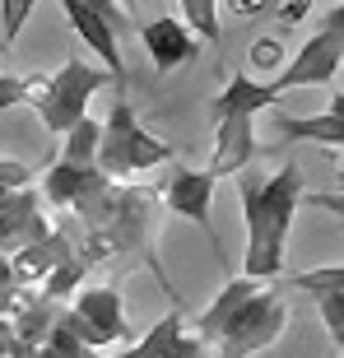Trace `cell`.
<instances>
[{
	"instance_id": "obj_22",
	"label": "cell",
	"mask_w": 344,
	"mask_h": 358,
	"mask_svg": "<svg viewBox=\"0 0 344 358\" xmlns=\"http://www.w3.org/2000/svg\"><path fill=\"white\" fill-rule=\"evenodd\" d=\"M14 103H28V75H0V112Z\"/></svg>"
},
{
	"instance_id": "obj_31",
	"label": "cell",
	"mask_w": 344,
	"mask_h": 358,
	"mask_svg": "<svg viewBox=\"0 0 344 358\" xmlns=\"http://www.w3.org/2000/svg\"><path fill=\"white\" fill-rule=\"evenodd\" d=\"M5 52H10V42H5V33H0V56H5Z\"/></svg>"
},
{
	"instance_id": "obj_26",
	"label": "cell",
	"mask_w": 344,
	"mask_h": 358,
	"mask_svg": "<svg viewBox=\"0 0 344 358\" xmlns=\"http://www.w3.org/2000/svg\"><path fill=\"white\" fill-rule=\"evenodd\" d=\"M321 28H326V33H335V38L344 42V0L335 5V10H326V14H321Z\"/></svg>"
},
{
	"instance_id": "obj_2",
	"label": "cell",
	"mask_w": 344,
	"mask_h": 358,
	"mask_svg": "<svg viewBox=\"0 0 344 358\" xmlns=\"http://www.w3.org/2000/svg\"><path fill=\"white\" fill-rule=\"evenodd\" d=\"M289 326V303L275 289H265L261 279L233 275L219 289L205 312H200L196 331L205 345L219 349V358H252L270 349Z\"/></svg>"
},
{
	"instance_id": "obj_3",
	"label": "cell",
	"mask_w": 344,
	"mask_h": 358,
	"mask_svg": "<svg viewBox=\"0 0 344 358\" xmlns=\"http://www.w3.org/2000/svg\"><path fill=\"white\" fill-rule=\"evenodd\" d=\"M107 84H117L112 70H98L89 61H66L56 75H28V107H38V121L52 135H66L75 121L89 117V98Z\"/></svg>"
},
{
	"instance_id": "obj_15",
	"label": "cell",
	"mask_w": 344,
	"mask_h": 358,
	"mask_svg": "<svg viewBox=\"0 0 344 358\" xmlns=\"http://www.w3.org/2000/svg\"><path fill=\"white\" fill-rule=\"evenodd\" d=\"M98 145H103V121H75L66 131V145H61V163H75V168H98Z\"/></svg>"
},
{
	"instance_id": "obj_24",
	"label": "cell",
	"mask_w": 344,
	"mask_h": 358,
	"mask_svg": "<svg viewBox=\"0 0 344 358\" xmlns=\"http://www.w3.org/2000/svg\"><path fill=\"white\" fill-rule=\"evenodd\" d=\"M228 14H238V19H256V14H270L275 5L270 0H224Z\"/></svg>"
},
{
	"instance_id": "obj_8",
	"label": "cell",
	"mask_w": 344,
	"mask_h": 358,
	"mask_svg": "<svg viewBox=\"0 0 344 358\" xmlns=\"http://www.w3.org/2000/svg\"><path fill=\"white\" fill-rule=\"evenodd\" d=\"M47 233H52V219H47L42 186H24V191H14V196L0 205V252L5 256L42 242Z\"/></svg>"
},
{
	"instance_id": "obj_14",
	"label": "cell",
	"mask_w": 344,
	"mask_h": 358,
	"mask_svg": "<svg viewBox=\"0 0 344 358\" xmlns=\"http://www.w3.org/2000/svg\"><path fill=\"white\" fill-rule=\"evenodd\" d=\"M275 135L284 145H331V149H344V117L335 112H317V117H275Z\"/></svg>"
},
{
	"instance_id": "obj_28",
	"label": "cell",
	"mask_w": 344,
	"mask_h": 358,
	"mask_svg": "<svg viewBox=\"0 0 344 358\" xmlns=\"http://www.w3.org/2000/svg\"><path fill=\"white\" fill-rule=\"evenodd\" d=\"M5 289H14V270H10V256L0 252V293Z\"/></svg>"
},
{
	"instance_id": "obj_19",
	"label": "cell",
	"mask_w": 344,
	"mask_h": 358,
	"mask_svg": "<svg viewBox=\"0 0 344 358\" xmlns=\"http://www.w3.org/2000/svg\"><path fill=\"white\" fill-rule=\"evenodd\" d=\"M317 312L326 321V331H331V345L344 349V289L340 293H317Z\"/></svg>"
},
{
	"instance_id": "obj_5",
	"label": "cell",
	"mask_w": 344,
	"mask_h": 358,
	"mask_svg": "<svg viewBox=\"0 0 344 358\" xmlns=\"http://www.w3.org/2000/svg\"><path fill=\"white\" fill-rule=\"evenodd\" d=\"M70 326L89 349H107L131 340V321L121 312V293L112 284H98V289H80L75 303H70Z\"/></svg>"
},
{
	"instance_id": "obj_33",
	"label": "cell",
	"mask_w": 344,
	"mask_h": 358,
	"mask_svg": "<svg viewBox=\"0 0 344 358\" xmlns=\"http://www.w3.org/2000/svg\"><path fill=\"white\" fill-rule=\"evenodd\" d=\"M340 358H344V354H340Z\"/></svg>"
},
{
	"instance_id": "obj_9",
	"label": "cell",
	"mask_w": 344,
	"mask_h": 358,
	"mask_svg": "<svg viewBox=\"0 0 344 358\" xmlns=\"http://www.w3.org/2000/svg\"><path fill=\"white\" fill-rule=\"evenodd\" d=\"M140 42H145L149 61H154V70H177L186 66L191 56L200 52V38L196 28L186 24V19H177V14H159V19H145L140 24Z\"/></svg>"
},
{
	"instance_id": "obj_6",
	"label": "cell",
	"mask_w": 344,
	"mask_h": 358,
	"mask_svg": "<svg viewBox=\"0 0 344 358\" xmlns=\"http://www.w3.org/2000/svg\"><path fill=\"white\" fill-rule=\"evenodd\" d=\"M214 186H219V177H214L210 168H172L168 186H159V191H163V205H168L172 214H182V219H191V224L210 238V247L219 252V233H214Z\"/></svg>"
},
{
	"instance_id": "obj_11",
	"label": "cell",
	"mask_w": 344,
	"mask_h": 358,
	"mask_svg": "<svg viewBox=\"0 0 344 358\" xmlns=\"http://www.w3.org/2000/svg\"><path fill=\"white\" fill-rule=\"evenodd\" d=\"M256 159V117H224L214 121V154H210V173L224 177L247 173V163Z\"/></svg>"
},
{
	"instance_id": "obj_13",
	"label": "cell",
	"mask_w": 344,
	"mask_h": 358,
	"mask_svg": "<svg viewBox=\"0 0 344 358\" xmlns=\"http://www.w3.org/2000/svg\"><path fill=\"white\" fill-rule=\"evenodd\" d=\"M140 358H205V340L191 331H182V312H168L163 321H154L140 340H135Z\"/></svg>"
},
{
	"instance_id": "obj_17",
	"label": "cell",
	"mask_w": 344,
	"mask_h": 358,
	"mask_svg": "<svg viewBox=\"0 0 344 358\" xmlns=\"http://www.w3.org/2000/svg\"><path fill=\"white\" fill-rule=\"evenodd\" d=\"M177 5H182V19L196 28V38L219 47V0H177Z\"/></svg>"
},
{
	"instance_id": "obj_25",
	"label": "cell",
	"mask_w": 344,
	"mask_h": 358,
	"mask_svg": "<svg viewBox=\"0 0 344 358\" xmlns=\"http://www.w3.org/2000/svg\"><path fill=\"white\" fill-rule=\"evenodd\" d=\"M84 5H93V10L103 14V19H112V24H117V33L126 28V19H131V14L121 10V0H84Z\"/></svg>"
},
{
	"instance_id": "obj_7",
	"label": "cell",
	"mask_w": 344,
	"mask_h": 358,
	"mask_svg": "<svg viewBox=\"0 0 344 358\" xmlns=\"http://www.w3.org/2000/svg\"><path fill=\"white\" fill-rule=\"evenodd\" d=\"M340 66H344V42L335 38V33H326V28H317V33L298 47V56H293L270 84H275L279 93L312 89V84H331L335 75H340Z\"/></svg>"
},
{
	"instance_id": "obj_30",
	"label": "cell",
	"mask_w": 344,
	"mask_h": 358,
	"mask_svg": "<svg viewBox=\"0 0 344 358\" xmlns=\"http://www.w3.org/2000/svg\"><path fill=\"white\" fill-rule=\"evenodd\" d=\"M121 10H126V14H131V19H135V0H121Z\"/></svg>"
},
{
	"instance_id": "obj_21",
	"label": "cell",
	"mask_w": 344,
	"mask_h": 358,
	"mask_svg": "<svg viewBox=\"0 0 344 358\" xmlns=\"http://www.w3.org/2000/svg\"><path fill=\"white\" fill-rule=\"evenodd\" d=\"M247 66L252 70H279L284 66V42L270 33V38H256L252 42V52H247Z\"/></svg>"
},
{
	"instance_id": "obj_10",
	"label": "cell",
	"mask_w": 344,
	"mask_h": 358,
	"mask_svg": "<svg viewBox=\"0 0 344 358\" xmlns=\"http://www.w3.org/2000/svg\"><path fill=\"white\" fill-rule=\"evenodd\" d=\"M61 10H66V24L75 28V38L89 42V52L103 61V70H112L117 84H126V61H121V33H117V24L103 19V14L93 10V5H84V0H61Z\"/></svg>"
},
{
	"instance_id": "obj_16",
	"label": "cell",
	"mask_w": 344,
	"mask_h": 358,
	"mask_svg": "<svg viewBox=\"0 0 344 358\" xmlns=\"http://www.w3.org/2000/svg\"><path fill=\"white\" fill-rule=\"evenodd\" d=\"M84 275H89V256L75 252V256H66V261H61L52 275L42 279V289H38V293H42V298H56V303H66V298H75V293H80Z\"/></svg>"
},
{
	"instance_id": "obj_27",
	"label": "cell",
	"mask_w": 344,
	"mask_h": 358,
	"mask_svg": "<svg viewBox=\"0 0 344 358\" xmlns=\"http://www.w3.org/2000/svg\"><path fill=\"white\" fill-rule=\"evenodd\" d=\"M10 349H14V321L0 312V358H10Z\"/></svg>"
},
{
	"instance_id": "obj_1",
	"label": "cell",
	"mask_w": 344,
	"mask_h": 358,
	"mask_svg": "<svg viewBox=\"0 0 344 358\" xmlns=\"http://www.w3.org/2000/svg\"><path fill=\"white\" fill-rule=\"evenodd\" d=\"M242 200V228H247V252L242 275L247 279H279L284 275V242H289L293 214L303 205V173L298 163H284L275 173H238Z\"/></svg>"
},
{
	"instance_id": "obj_32",
	"label": "cell",
	"mask_w": 344,
	"mask_h": 358,
	"mask_svg": "<svg viewBox=\"0 0 344 358\" xmlns=\"http://www.w3.org/2000/svg\"><path fill=\"white\" fill-rule=\"evenodd\" d=\"M270 5H275V10H279V5H284V0H270Z\"/></svg>"
},
{
	"instance_id": "obj_23",
	"label": "cell",
	"mask_w": 344,
	"mask_h": 358,
	"mask_svg": "<svg viewBox=\"0 0 344 358\" xmlns=\"http://www.w3.org/2000/svg\"><path fill=\"white\" fill-rule=\"evenodd\" d=\"M303 205L312 210H326L335 219H344V191H303Z\"/></svg>"
},
{
	"instance_id": "obj_4",
	"label": "cell",
	"mask_w": 344,
	"mask_h": 358,
	"mask_svg": "<svg viewBox=\"0 0 344 358\" xmlns=\"http://www.w3.org/2000/svg\"><path fill=\"white\" fill-rule=\"evenodd\" d=\"M177 159V149L163 145L159 135H149L140 121H135V107L126 103V93H121L112 112L103 121V145H98V168H103L112 182H126L135 173H149V168H159V163H172Z\"/></svg>"
},
{
	"instance_id": "obj_18",
	"label": "cell",
	"mask_w": 344,
	"mask_h": 358,
	"mask_svg": "<svg viewBox=\"0 0 344 358\" xmlns=\"http://www.w3.org/2000/svg\"><path fill=\"white\" fill-rule=\"evenodd\" d=\"M293 289L303 293H340L344 289V266H317V270H303V275H293Z\"/></svg>"
},
{
	"instance_id": "obj_12",
	"label": "cell",
	"mask_w": 344,
	"mask_h": 358,
	"mask_svg": "<svg viewBox=\"0 0 344 358\" xmlns=\"http://www.w3.org/2000/svg\"><path fill=\"white\" fill-rule=\"evenodd\" d=\"M279 98H284V93H279L270 80H256L252 70H238V75L224 84V93L210 103V117L214 121H224V117H256V112H265V107H279Z\"/></svg>"
},
{
	"instance_id": "obj_20",
	"label": "cell",
	"mask_w": 344,
	"mask_h": 358,
	"mask_svg": "<svg viewBox=\"0 0 344 358\" xmlns=\"http://www.w3.org/2000/svg\"><path fill=\"white\" fill-rule=\"evenodd\" d=\"M33 5L38 0H0V33H5V42H19V33H24L28 14H33Z\"/></svg>"
},
{
	"instance_id": "obj_29",
	"label": "cell",
	"mask_w": 344,
	"mask_h": 358,
	"mask_svg": "<svg viewBox=\"0 0 344 358\" xmlns=\"http://www.w3.org/2000/svg\"><path fill=\"white\" fill-rule=\"evenodd\" d=\"M335 182H340L335 191H344V154H340V163H335Z\"/></svg>"
}]
</instances>
